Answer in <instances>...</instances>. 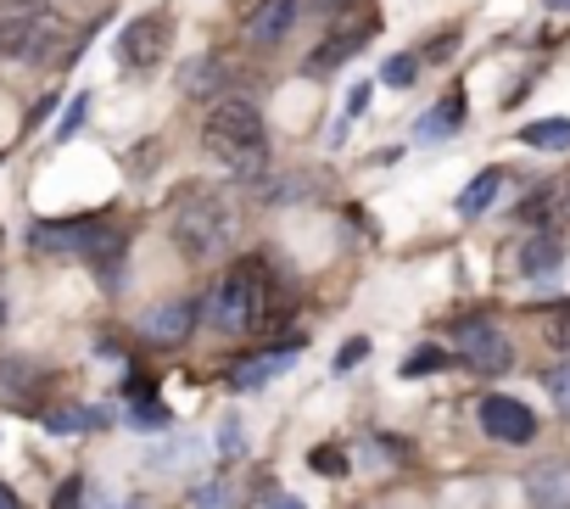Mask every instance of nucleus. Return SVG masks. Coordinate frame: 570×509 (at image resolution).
Here are the masks:
<instances>
[{
	"instance_id": "8",
	"label": "nucleus",
	"mask_w": 570,
	"mask_h": 509,
	"mask_svg": "<svg viewBox=\"0 0 570 509\" xmlns=\"http://www.w3.org/2000/svg\"><path fill=\"white\" fill-rule=\"evenodd\" d=\"M482 431L492 437V442H532L537 437V414L520 403V398H503V392H492L487 403H482Z\"/></svg>"
},
{
	"instance_id": "10",
	"label": "nucleus",
	"mask_w": 570,
	"mask_h": 509,
	"mask_svg": "<svg viewBox=\"0 0 570 509\" xmlns=\"http://www.w3.org/2000/svg\"><path fill=\"white\" fill-rule=\"evenodd\" d=\"M292 364H297V342H285V347H274V353H258V358H247L241 369H229V387H235V392H258V387L280 381Z\"/></svg>"
},
{
	"instance_id": "18",
	"label": "nucleus",
	"mask_w": 570,
	"mask_h": 509,
	"mask_svg": "<svg viewBox=\"0 0 570 509\" xmlns=\"http://www.w3.org/2000/svg\"><path fill=\"white\" fill-rule=\"evenodd\" d=\"M498 191H503V168H487V174H475V179H470V191L459 197V213H464V218L487 213V208L498 202Z\"/></svg>"
},
{
	"instance_id": "32",
	"label": "nucleus",
	"mask_w": 570,
	"mask_h": 509,
	"mask_svg": "<svg viewBox=\"0 0 570 509\" xmlns=\"http://www.w3.org/2000/svg\"><path fill=\"white\" fill-rule=\"evenodd\" d=\"M425 57H431V62H448V57H453V34H448V39H431V45H425Z\"/></svg>"
},
{
	"instance_id": "14",
	"label": "nucleus",
	"mask_w": 570,
	"mask_h": 509,
	"mask_svg": "<svg viewBox=\"0 0 570 509\" xmlns=\"http://www.w3.org/2000/svg\"><path fill=\"white\" fill-rule=\"evenodd\" d=\"M559 263H565V241L554 229H537V236L520 247V274H526V281H543V274H554Z\"/></svg>"
},
{
	"instance_id": "26",
	"label": "nucleus",
	"mask_w": 570,
	"mask_h": 509,
	"mask_svg": "<svg viewBox=\"0 0 570 509\" xmlns=\"http://www.w3.org/2000/svg\"><path fill=\"white\" fill-rule=\"evenodd\" d=\"M414 73H419V62H414V57H392L387 68H380V79L397 84V90H403V84H414Z\"/></svg>"
},
{
	"instance_id": "36",
	"label": "nucleus",
	"mask_w": 570,
	"mask_h": 509,
	"mask_svg": "<svg viewBox=\"0 0 570 509\" xmlns=\"http://www.w3.org/2000/svg\"><path fill=\"white\" fill-rule=\"evenodd\" d=\"M559 213H565V218H570V191H565V197H559Z\"/></svg>"
},
{
	"instance_id": "16",
	"label": "nucleus",
	"mask_w": 570,
	"mask_h": 509,
	"mask_svg": "<svg viewBox=\"0 0 570 509\" xmlns=\"http://www.w3.org/2000/svg\"><path fill=\"white\" fill-rule=\"evenodd\" d=\"M369 28H375V23H364V28H353V34H330V39L319 45V51L302 62V73H330V68H342V62L358 51V39H364Z\"/></svg>"
},
{
	"instance_id": "15",
	"label": "nucleus",
	"mask_w": 570,
	"mask_h": 509,
	"mask_svg": "<svg viewBox=\"0 0 570 509\" xmlns=\"http://www.w3.org/2000/svg\"><path fill=\"white\" fill-rule=\"evenodd\" d=\"M459 123H464V96H448V102H437L431 113L414 123V141H419V146H437L442 134H453Z\"/></svg>"
},
{
	"instance_id": "6",
	"label": "nucleus",
	"mask_w": 570,
	"mask_h": 509,
	"mask_svg": "<svg viewBox=\"0 0 570 509\" xmlns=\"http://www.w3.org/2000/svg\"><path fill=\"white\" fill-rule=\"evenodd\" d=\"M62 39L51 12H0V62H39Z\"/></svg>"
},
{
	"instance_id": "17",
	"label": "nucleus",
	"mask_w": 570,
	"mask_h": 509,
	"mask_svg": "<svg viewBox=\"0 0 570 509\" xmlns=\"http://www.w3.org/2000/svg\"><path fill=\"white\" fill-rule=\"evenodd\" d=\"M520 141L532 152H570V118H537L520 129Z\"/></svg>"
},
{
	"instance_id": "23",
	"label": "nucleus",
	"mask_w": 570,
	"mask_h": 509,
	"mask_svg": "<svg viewBox=\"0 0 570 509\" xmlns=\"http://www.w3.org/2000/svg\"><path fill=\"white\" fill-rule=\"evenodd\" d=\"M51 509H84V476H62L51 493Z\"/></svg>"
},
{
	"instance_id": "21",
	"label": "nucleus",
	"mask_w": 570,
	"mask_h": 509,
	"mask_svg": "<svg viewBox=\"0 0 570 509\" xmlns=\"http://www.w3.org/2000/svg\"><path fill=\"white\" fill-rule=\"evenodd\" d=\"M442 364H448V353H442V347H431V342H425V347H414V353L403 358V376H408V381H419V376H437Z\"/></svg>"
},
{
	"instance_id": "24",
	"label": "nucleus",
	"mask_w": 570,
	"mask_h": 509,
	"mask_svg": "<svg viewBox=\"0 0 570 509\" xmlns=\"http://www.w3.org/2000/svg\"><path fill=\"white\" fill-rule=\"evenodd\" d=\"M548 392H554V409L570 421V364H559V369H548Z\"/></svg>"
},
{
	"instance_id": "22",
	"label": "nucleus",
	"mask_w": 570,
	"mask_h": 509,
	"mask_svg": "<svg viewBox=\"0 0 570 509\" xmlns=\"http://www.w3.org/2000/svg\"><path fill=\"white\" fill-rule=\"evenodd\" d=\"M197 448H202L197 437H185L179 448H163V453L152 459V465H157V471H179V465H190V459H197Z\"/></svg>"
},
{
	"instance_id": "20",
	"label": "nucleus",
	"mask_w": 570,
	"mask_h": 509,
	"mask_svg": "<svg viewBox=\"0 0 570 509\" xmlns=\"http://www.w3.org/2000/svg\"><path fill=\"white\" fill-rule=\"evenodd\" d=\"M129 426H140V431H163L168 426V409L146 392V398H129V414H123Z\"/></svg>"
},
{
	"instance_id": "1",
	"label": "nucleus",
	"mask_w": 570,
	"mask_h": 509,
	"mask_svg": "<svg viewBox=\"0 0 570 509\" xmlns=\"http://www.w3.org/2000/svg\"><path fill=\"white\" fill-rule=\"evenodd\" d=\"M274 313H280L274 308V269L263 258H241L202 303V319L224 336H258V331L280 325Z\"/></svg>"
},
{
	"instance_id": "9",
	"label": "nucleus",
	"mask_w": 570,
	"mask_h": 509,
	"mask_svg": "<svg viewBox=\"0 0 570 509\" xmlns=\"http://www.w3.org/2000/svg\"><path fill=\"white\" fill-rule=\"evenodd\" d=\"M297 0H258L252 17H247V39L258 45V51H269V45H280L285 34L297 28Z\"/></svg>"
},
{
	"instance_id": "4",
	"label": "nucleus",
	"mask_w": 570,
	"mask_h": 509,
	"mask_svg": "<svg viewBox=\"0 0 570 509\" xmlns=\"http://www.w3.org/2000/svg\"><path fill=\"white\" fill-rule=\"evenodd\" d=\"M202 146L224 157L229 168H258L269 157V123L247 96H218L202 123Z\"/></svg>"
},
{
	"instance_id": "11",
	"label": "nucleus",
	"mask_w": 570,
	"mask_h": 509,
	"mask_svg": "<svg viewBox=\"0 0 570 509\" xmlns=\"http://www.w3.org/2000/svg\"><path fill=\"white\" fill-rule=\"evenodd\" d=\"M526 498L532 509H570V459H548L526 476Z\"/></svg>"
},
{
	"instance_id": "28",
	"label": "nucleus",
	"mask_w": 570,
	"mask_h": 509,
	"mask_svg": "<svg viewBox=\"0 0 570 509\" xmlns=\"http://www.w3.org/2000/svg\"><path fill=\"white\" fill-rule=\"evenodd\" d=\"M218 448H224V459H235V453H241V421H224V431H218Z\"/></svg>"
},
{
	"instance_id": "29",
	"label": "nucleus",
	"mask_w": 570,
	"mask_h": 509,
	"mask_svg": "<svg viewBox=\"0 0 570 509\" xmlns=\"http://www.w3.org/2000/svg\"><path fill=\"white\" fill-rule=\"evenodd\" d=\"M84 113H90V96H79V102L68 107V118H62V129H57V134H62V141H68V134H73V129L84 123Z\"/></svg>"
},
{
	"instance_id": "27",
	"label": "nucleus",
	"mask_w": 570,
	"mask_h": 509,
	"mask_svg": "<svg viewBox=\"0 0 570 509\" xmlns=\"http://www.w3.org/2000/svg\"><path fill=\"white\" fill-rule=\"evenodd\" d=\"M548 336H554V342H559V347H565V342H570V303H559V308H554V313H548Z\"/></svg>"
},
{
	"instance_id": "12",
	"label": "nucleus",
	"mask_w": 570,
	"mask_h": 509,
	"mask_svg": "<svg viewBox=\"0 0 570 509\" xmlns=\"http://www.w3.org/2000/svg\"><path fill=\"white\" fill-rule=\"evenodd\" d=\"M190 325H197V308L190 303H163V308H152L146 319H140V336L157 342V347H174V342L190 336Z\"/></svg>"
},
{
	"instance_id": "33",
	"label": "nucleus",
	"mask_w": 570,
	"mask_h": 509,
	"mask_svg": "<svg viewBox=\"0 0 570 509\" xmlns=\"http://www.w3.org/2000/svg\"><path fill=\"white\" fill-rule=\"evenodd\" d=\"M263 509H302V498H285V493H280V498H269Z\"/></svg>"
},
{
	"instance_id": "2",
	"label": "nucleus",
	"mask_w": 570,
	"mask_h": 509,
	"mask_svg": "<svg viewBox=\"0 0 570 509\" xmlns=\"http://www.w3.org/2000/svg\"><path fill=\"white\" fill-rule=\"evenodd\" d=\"M28 247H34V252H51V258H84L95 274H102V286L118 292L129 236H123V229H118L107 213H95V218H51V224H34Z\"/></svg>"
},
{
	"instance_id": "3",
	"label": "nucleus",
	"mask_w": 570,
	"mask_h": 509,
	"mask_svg": "<svg viewBox=\"0 0 570 509\" xmlns=\"http://www.w3.org/2000/svg\"><path fill=\"white\" fill-rule=\"evenodd\" d=\"M168 236L179 241L185 258L197 263H213L229 252L235 241V208L224 191H213V185H185V191L174 197L168 208Z\"/></svg>"
},
{
	"instance_id": "35",
	"label": "nucleus",
	"mask_w": 570,
	"mask_h": 509,
	"mask_svg": "<svg viewBox=\"0 0 570 509\" xmlns=\"http://www.w3.org/2000/svg\"><path fill=\"white\" fill-rule=\"evenodd\" d=\"M342 7H353V0H313V12H342Z\"/></svg>"
},
{
	"instance_id": "25",
	"label": "nucleus",
	"mask_w": 570,
	"mask_h": 509,
	"mask_svg": "<svg viewBox=\"0 0 570 509\" xmlns=\"http://www.w3.org/2000/svg\"><path fill=\"white\" fill-rule=\"evenodd\" d=\"M308 465H313L319 476H347V459H342L336 448H313V453H308Z\"/></svg>"
},
{
	"instance_id": "31",
	"label": "nucleus",
	"mask_w": 570,
	"mask_h": 509,
	"mask_svg": "<svg viewBox=\"0 0 570 509\" xmlns=\"http://www.w3.org/2000/svg\"><path fill=\"white\" fill-rule=\"evenodd\" d=\"M364 107H369V84L347 90V118H364Z\"/></svg>"
},
{
	"instance_id": "19",
	"label": "nucleus",
	"mask_w": 570,
	"mask_h": 509,
	"mask_svg": "<svg viewBox=\"0 0 570 509\" xmlns=\"http://www.w3.org/2000/svg\"><path fill=\"white\" fill-rule=\"evenodd\" d=\"M45 431H57V437H73V431H95V426H107V414H95V409H51V414H39Z\"/></svg>"
},
{
	"instance_id": "34",
	"label": "nucleus",
	"mask_w": 570,
	"mask_h": 509,
	"mask_svg": "<svg viewBox=\"0 0 570 509\" xmlns=\"http://www.w3.org/2000/svg\"><path fill=\"white\" fill-rule=\"evenodd\" d=\"M0 509H23V504H17V493H12L7 482H0Z\"/></svg>"
},
{
	"instance_id": "30",
	"label": "nucleus",
	"mask_w": 570,
	"mask_h": 509,
	"mask_svg": "<svg viewBox=\"0 0 570 509\" xmlns=\"http://www.w3.org/2000/svg\"><path fill=\"white\" fill-rule=\"evenodd\" d=\"M364 353H369V342H364V336H353V342H347V347L336 353V369H353V364H358Z\"/></svg>"
},
{
	"instance_id": "13",
	"label": "nucleus",
	"mask_w": 570,
	"mask_h": 509,
	"mask_svg": "<svg viewBox=\"0 0 570 509\" xmlns=\"http://www.w3.org/2000/svg\"><path fill=\"white\" fill-rule=\"evenodd\" d=\"M229 62L224 57H197V62H185L179 84L190 90V96H229Z\"/></svg>"
},
{
	"instance_id": "5",
	"label": "nucleus",
	"mask_w": 570,
	"mask_h": 509,
	"mask_svg": "<svg viewBox=\"0 0 570 509\" xmlns=\"http://www.w3.org/2000/svg\"><path fill=\"white\" fill-rule=\"evenodd\" d=\"M168 45H174V12L157 7V12H140L134 23H123L118 34V68L129 73H146L168 57Z\"/></svg>"
},
{
	"instance_id": "7",
	"label": "nucleus",
	"mask_w": 570,
	"mask_h": 509,
	"mask_svg": "<svg viewBox=\"0 0 570 509\" xmlns=\"http://www.w3.org/2000/svg\"><path fill=\"white\" fill-rule=\"evenodd\" d=\"M453 342H459V358L470 369H482V376H503V369L514 364V347H509V336L492 325V319H464V325L453 331Z\"/></svg>"
},
{
	"instance_id": "37",
	"label": "nucleus",
	"mask_w": 570,
	"mask_h": 509,
	"mask_svg": "<svg viewBox=\"0 0 570 509\" xmlns=\"http://www.w3.org/2000/svg\"><path fill=\"white\" fill-rule=\"evenodd\" d=\"M123 509H140V504H134V498H129V504H123Z\"/></svg>"
}]
</instances>
